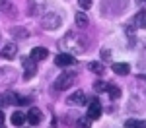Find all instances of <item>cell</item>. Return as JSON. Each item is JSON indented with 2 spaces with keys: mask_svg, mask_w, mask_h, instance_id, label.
Segmentation results:
<instances>
[{
  "mask_svg": "<svg viewBox=\"0 0 146 128\" xmlns=\"http://www.w3.org/2000/svg\"><path fill=\"white\" fill-rule=\"evenodd\" d=\"M60 47L66 49L68 54H78V53H84L88 49V37L86 35L78 33V31H68L64 35V39L60 41Z\"/></svg>",
  "mask_w": 146,
  "mask_h": 128,
  "instance_id": "obj_1",
  "label": "cell"
},
{
  "mask_svg": "<svg viewBox=\"0 0 146 128\" xmlns=\"http://www.w3.org/2000/svg\"><path fill=\"white\" fill-rule=\"evenodd\" d=\"M74 81H76V74L74 72H62L55 81V89L56 91H64V89L74 85Z\"/></svg>",
  "mask_w": 146,
  "mask_h": 128,
  "instance_id": "obj_2",
  "label": "cell"
},
{
  "mask_svg": "<svg viewBox=\"0 0 146 128\" xmlns=\"http://www.w3.org/2000/svg\"><path fill=\"white\" fill-rule=\"evenodd\" d=\"M41 25L43 29H56L60 25V16L53 10H45V16H41Z\"/></svg>",
  "mask_w": 146,
  "mask_h": 128,
  "instance_id": "obj_3",
  "label": "cell"
},
{
  "mask_svg": "<svg viewBox=\"0 0 146 128\" xmlns=\"http://www.w3.org/2000/svg\"><path fill=\"white\" fill-rule=\"evenodd\" d=\"M0 105L2 107H10V105H20V95L14 91H4L0 95Z\"/></svg>",
  "mask_w": 146,
  "mask_h": 128,
  "instance_id": "obj_4",
  "label": "cell"
},
{
  "mask_svg": "<svg viewBox=\"0 0 146 128\" xmlns=\"http://www.w3.org/2000/svg\"><path fill=\"white\" fill-rule=\"evenodd\" d=\"M41 118H43V113H41L37 107H31V109H29V113L25 115V120H27L31 126H37V124H41Z\"/></svg>",
  "mask_w": 146,
  "mask_h": 128,
  "instance_id": "obj_5",
  "label": "cell"
},
{
  "mask_svg": "<svg viewBox=\"0 0 146 128\" xmlns=\"http://www.w3.org/2000/svg\"><path fill=\"white\" fill-rule=\"evenodd\" d=\"M16 54H18V45L16 43H6V45L2 47V51H0V56L6 58V60L16 58Z\"/></svg>",
  "mask_w": 146,
  "mask_h": 128,
  "instance_id": "obj_6",
  "label": "cell"
},
{
  "mask_svg": "<svg viewBox=\"0 0 146 128\" xmlns=\"http://www.w3.org/2000/svg\"><path fill=\"white\" fill-rule=\"evenodd\" d=\"M88 116H90L92 120H96V118H100L101 116V103L100 99H92L90 105H88Z\"/></svg>",
  "mask_w": 146,
  "mask_h": 128,
  "instance_id": "obj_7",
  "label": "cell"
},
{
  "mask_svg": "<svg viewBox=\"0 0 146 128\" xmlns=\"http://www.w3.org/2000/svg\"><path fill=\"white\" fill-rule=\"evenodd\" d=\"M23 80H29V78H33L35 72H37V64H35V60H31V58H25L23 60Z\"/></svg>",
  "mask_w": 146,
  "mask_h": 128,
  "instance_id": "obj_8",
  "label": "cell"
},
{
  "mask_svg": "<svg viewBox=\"0 0 146 128\" xmlns=\"http://www.w3.org/2000/svg\"><path fill=\"white\" fill-rule=\"evenodd\" d=\"M74 62H76V58L72 56V54H68V53H60L58 56H55L56 66H72Z\"/></svg>",
  "mask_w": 146,
  "mask_h": 128,
  "instance_id": "obj_9",
  "label": "cell"
},
{
  "mask_svg": "<svg viewBox=\"0 0 146 128\" xmlns=\"http://www.w3.org/2000/svg\"><path fill=\"white\" fill-rule=\"evenodd\" d=\"M16 80V72L12 68H0V83H12Z\"/></svg>",
  "mask_w": 146,
  "mask_h": 128,
  "instance_id": "obj_10",
  "label": "cell"
},
{
  "mask_svg": "<svg viewBox=\"0 0 146 128\" xmlns=\"http://www.w3.org/2000/svg\"><path fill=\"white\" fill-rule=\"evenodd\" d=\"M29 56H31V60H45L47 56H49V51H47L45 47H35V49H31V53H29Z\"/></svg>",
  "mask_w": 146,
  "mask_h": 128,
  "instance_id": "obj_11",
  "label": "cell"
},
{
  "mask_svg": "<svg viewBox=\"0 0 146 128\" xmlns=\"http://www.w3.org/2000/svg\"><path fill=\"white\" fill-rule=\"evenodd\" d=\"M66 103L78 105V107H80V105H84V103H86V93H84V91H74V93H72V95L66 99Z\"/></svg>",
  "mask_w": 146,
  "mask_h": 128,
  "instance_id": "obj_12",
  "label": "cell"
},
{
  "mask_svg": "<svg viewBox=\"0 0 146 128\" xmlns=\"http://www.w3.org/2000/svg\"><path fill=\"white\" fill-rule=\"evenodd\" d=\"M113 72L119 74V76H127V74L131 72V66H129L127 62H115V64H113Z\"/></svg>",
  "mask_w": 146,
  "mask_h": 128,
  "instance_id": "obj_13",
  "label": "cell"
},
{
  "mask_svg": "<svg viewBox=\"0 0 146 128\" xmlns=\"http://www.w3.org/2000/svg\"><path fill=\"white\" fill-rule=\"evenodd\" d=\"M74 126H76V128H90L92 126V118L88 115H86V116H78L76 122H74Z\"/></svg>",
  "mask_w": 146,
  "mask_h": 128,
  "instance_id": "obj_14",
  "label": "cell"
},
{
  "mask_svg": "<svg viewBox=\"0 0 146 128\" xmlns=\"http://www.w3.org/2000/svg\"><path fill=\"white\" fill-rule=\"evenodd\" d=\"M74 22H76V25H78L80 29H86V27H88V18H86L84 12H78V14H76Z\"/></svg>",
  "mask_w": 146,
  "mask_h": 128,
  "instance_id": "obj_15",
  "label": "cell"
},
{
  "mask_svg": "<svg viewBox=\"0 0 146 128\" xmlns=\"http://www.w3.org/2000/svg\"><path fill=\"white\" fill-rule=\"evenodd\" d=\"M133 23H135L136 27H146V12L144 10L138 12L135 16V20H133Z\"/></svg>",
  "mask_w": 146,
  "mask_h": 128,
  "instance_id": "obj_16",
  "label": "cell"
},
{
  "mask_svg": "<svg viewBox=\"0 0 146 128\" xmlns=\"http://www.w3.org/2000/svg\"><path fill=\"white\" fill-rule=\"evenodd\" d=\"M107 93H109L111 99H119V97H121V89H119V85H115V83H107Z\"/></svg>",
  "mask_w": 146,
  "mask_h": 128,
  "instance_id": "obj_17",
  "label": "cell"
},
{
  "mask_svg": "<svg viewBox=\"0 0 146 128\" xmlns=\"http://www.w3.org/2000/svg\"><path fill=\"white\" fill-rule=\"evenodd\" d=\"M23 122H25V115L23 113H14L12 115V124L14 126H23Z\"/></svg>",
  "mask_w": 146,
  "mask_h": 128,
  "instance_id": "obj_18",
  "label": "cell"
},
{
  "mask_svg": "<svg viewBox=\"0 0 146 128\" xmlns=\"http://www.w3.org/2000/svg\"><path fill=\"white\" fill-rule=\"evenodd\" d=\"M90 70L94 72V74H98V76H101V74L105 72V66H103L101 62H90Z\"/></svg>",
  "mask_w": 146,
  "mask_h": 128,
  "instance_id": "obj_19",
  "label": "cell"
},
{
  "mask_svg": "<svg viewBox=\"0 0 146 128\" xmlns=\"http://www.w3.org/2000/svg\"><path fill=\"white\" fill-rule=\"evenodd\" d=\"M78 4H80L82 10H88V8L92 6V0H78Z\"/></svg>",
  "mask_w": 146,
  "mask_h": 128,
  "instance_id": "obj_20",
  "label": "cell"
},
{
  "mask_svg": "<svg viewBox=\"0 0 146 128\" xmlns=\"http://www.w3.org/2000/svg\"><path fill=\"white\" fill-rule=\"evenodd\" d=\"M94 87H96V91H105V89H107V83H103V81H98Z\"/></svg>",
  "mask_w": 146,
  "mask_h": 128,
  "instance_id": "obj_21",
  "label": "cell"
},
{
  "mask_svg": "<svg viewBox=\"0 0 146 128\" xmlns=\"http://www.w3.org/2000/svg\"><path fill=\"white\" fill-rule=\"evenodd\" d=\"M125 128H138V120H127Z\"/></svg>",
  "mask_w": 146,
  "mask_h": 128,
  "instance_id": "obj_22",
  "label": "cell"
},
{
  "mask_svg": "<svg viewBox=\"0 0 146 128\" xmlns=\"http://www.w3.org/2000/svg\"><path fill=\"white\" fill-rule=\"evenodd\" d=\"M101 58H103V60H109V58H111V53H109L107 49H103V51H101Z\"/></svg>",
  "mask_w": 146,
  "mask_h": 128,
  "instance_id": "obj_23",
  "label": "cell"
},
{
  "mask_svg": "<svg viewBox=\"0 0 146 128\" xmlns=\"http://www.w3.org/2000/svg\"><path fill=\"white\" fill-rule=\"evenodd\" d=\"M138 128H146V120H138Z\"/></svg>",
  "mask_w": 146,
  "mask_h": 128,
  "instance_id": "obj_24",
  "label": "cell"
},
{
  "mask_svg": "<svg viewBox=\"0 0 146 128\" xmlns=\"http://www.w3.org/2000/svg\"><path fill=\"white\" fill-rule=\"evenodd\" d=\"M2 122H4V113L0 111V126H2Z\"/></svg>",
  "mask_w": 146,
  "mask_h": 128,
  "instance_id": "obj_25",
  "label": "cell"
}]
</instances>
